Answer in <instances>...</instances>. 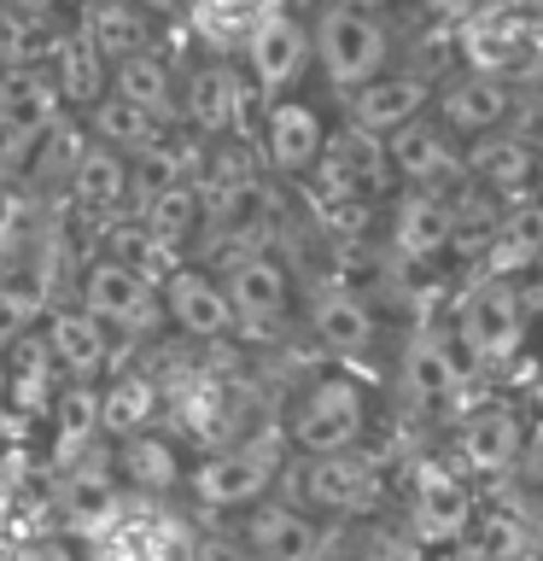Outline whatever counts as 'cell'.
Segmentation results:
<instances>
[{"instance_id": "cell-33", "label": "cell", "mask_w": 543, "mask_h": 561, "mask_svg": "<svg viewBox=\"0 0 543 561\" xmlns=\"http://www.w3.org/2000/svg\"><path fill=\"white\" fill-rule=\"evenodd\" d=\"M82 117V129H88V140L94 147H105V152H123V158H135V152H147L158 135H170L175 123H158L152 112H140V105H129L123 94H105L88 105V112H77Z\"/></svg>"}, {"instance_id": "cell-39", "label": "cell", "mask_w": 543, "mask_h": 561, "mask_svg": "<svg viewBox=\"0 0 543 561\" xmlns=\"http://www.w3.org/2000/svg\"><path fill=\"white\" fill-rule=\"evenodd\" d=\"M18 491H24V468L12 456H0V543H12V520H18Z\"/></svg>"}, {"instance_id": "cell-31", "label": "cell", "mask_w": 543, "mask_h": 561, "mask_svg": "<svg viewBox=\"0 0 543 561\" xmlns=\"http://www.w3.org/2000/svg\"><path fill=\"white\" fill-rule=\"evenodd\" d=\"M42 70L53 77V88H59V100H65V112H88L105 88H112V65L100 59L94 47L82 42L77 30H59L53 35V47H47V59H42Z\"/></svg>"}, {"instance_id": "cell-10", "label": "cell", "mask_w": 543, "mask_h": 561, "mask_svg": "<svg viewBox=\"0 0 543 561\" xmlns=\"http://www.w3.org/2000/svg\"><path fill=\"white\" fill-rule=\"evenodd\" d=\"M397 380H403V403H409L420 421L444 427V421H455V410H462L467 363H462V351H455V340H444L438 328H415L409 340H403Z\"/></svg>"}, {"instance_id": "cell-40", "label": "cell", "mask_w": 543, "mask_h": 561, "mask_svg": "<svg viewBox=\"0 0 543 561\" xmlns=\"http://www.w3.org/2000/svg\"><path fill=\"white\" fill-rule=\"evenodd\" d=\"M193 561H252V550L234 538V533H210L193 543Z\"/></svg>"}, {"instance_id": "cell-32", "label": "cell", "mask_w": 543, "mask_h": 561, "mask_svg": "<svg viewBox=\"0 0 543 561\" xmlns=\"http://www.w3.org/2000/svg\"><path fill=\"white\" fill-rule=\"evenodd\" d=\"M532 175H538V152L508 129L467 140V152H462V182L480 193H520Z\"/></svg>"}, {"instance_id": "cell-22", "label": "cell", "mask_w": 543, "mask_h": 561, "mask_svg": "<svg viewBox=\"0 0 543 561\" xmlns=\"http://www.w3.org/2000/svg\"><path fill=\"white\" fill-rule=\"evenodd\" d=\"M100 445H105L100 438V386L65 380L42 415V468H70L82 456H94Z\"/></svg>"}, {"instance_id": "cell-2", "label": "cell", "mask_w": 543, "mask_h": 561, "mask_svg": "<svg viewBox=\"0 0 543 561\" xmlns=\"http://www.w3.org/2000/svg\"><path fill=\"white\" fill-rule=\"evenodd\" d=\"M368 386L350 368H327L310 375L280 410V433H287L292 456H333V450H362L368 438Z\"/></svg>"}, {"instance_id": "cell-27", "label": "cell", "mask_w": 543, "mask_h": 561, "mask_svg": "<svg viewBox=\"0 0 543 561\" xmlns=\"http://www.w3.org/2000/svg\"><path fill=\"white\" fill-rule=\"evenodd\" d=\"M409 515H415V533L432 538V543L467 538V526H473V491H467V480L455 468L420 462L415 468V485H409Z\"/></svg>"}, {"instance_id": "cell-38", "label": "cell", "mask_w": 543, "mask_h": 561, "mask_svg": "<svg viewBox=\"0 0 543 561\" xmlns=\"http://www.w3.org/2000/svg\"><path fill=\"white\" fill-rule=\"evenodd\" d=\"M53 310V293L35 287V280H18V275H0V351H12L18 340L42 333Z\"/></svg>"}, {"instance_id": "cell-45", "label": "cell", "mask_w": 543, "mask_h": 561, "mask_svg": "<svg viewBox=\"0 0 543 561\" xmlns=\"http://www.w3.org/2000/svg\"><path fill=\"white\" fill-rule=\"evenodd\" d=\"M345 7H357V12H374V18H380L385 7H392V0H345Z\"/></svg>"}, {"instance_id": "cell-41", "label": "cell", "mask_w": 543, "mask_h": 561, "mask_svg": "<svg viewBox=\"0 0 543 561\" xmlns=\"http://www.w3.org/2000/svg\"><path fill=\"white\" fill-rule=\"evenodd\" d=\"M532 485H543V415H532V427H525V450H520V468Z\"/></svg>"}, {"instance_id": "cell-24", "label": "cell", "mask_w": 543, "mask_h": 561, "mask_svg": "<svg viewBox=\"0 0 543 561\" xmlns=\"http://www.w3.org/2000/svg\"><path fill=\"white\" fill-rule=\"evenodd\" d=\"M385 158H392V175L409 187H438L450 175H462V140H455L432 112H420L415 123L385 135Z\"/></svg>"}, {"instance_id": "cell-11", "label": "cell", "mask_w": 543, "mask_h": 561, "mask_svg": "<svg viewBox=\"0 0 543 561\" xmlns=\"http://www.w3.org/2000/svg\"><path fill=\"white\" fill-rule=\"evenodd\" d=\"M315 59V47H310V24L298 12H280L269 7L257 18V30L245 35V47H240V65H245V82L257 88V100L269 105V100H287L298 82H304V70Z\"/></svg>"}, {"instance_id": "cell-18", "label": "cell", "mask_w": 543, "mask_h": 561, "mask_svg": "<svg viewBox=\"0 0 543 561\" xmlns=\"http://www.w3.org/2000/svg\"><path fill=\"white\" fill-rule=\"evenodd\" d=\"M432 100H438V123L455 135V140H480V135H497L502 123H515V88H508L502 70H485V65H473V70H455V77L444 88H432Z\"/></svg>"}, {"instance_id": "cell-48", "label": "cell", "mask_w": 543, "mask_h": 561, "mask_svg": "<svg viewBox=\"0 0 543 561\" xmlns=\"http://www.w3.org/2000/svg\"><path fill=\"white\" fill-rule=\"evenodd\" d=\"M0 421H7V415H0Z\"/></svg>"}, {"instance_id": "cell-8", "label": "cell", "mask_w": 543, "mask_h": 561, "mask_svg": "<svg viewBox=\"0 0 543 561\" xmlns=\"http://www.w3.org/2000/svg\"><path fill=\"white\" fill-rule=\"evenodd\" d=\"M158 298H164V333L187 345H228L240 340L234 305H228V287L210 263H175V270L158 280Z\"/></svg>"}, {"instance_id": "cell-5", "label": "cell", "mask_w": 543, "mask_h": 561, "mask_svg": "<svg viewBox=\"0 0 543 561\" xmlns=\"http://www.w3.org/2000/svg\"><path fill=\"white\" fill-rule=\"evenodd\" d=\"M252 100H257V88L245 82V70L234 59H222V53H205V59L182 65L175 123H182L187 135H199L205 147H217V140H234L245 129Z\"/></svg>"}, {"instance_id": "cell-47", "label": "cell", "mask_w": 543, "mask_h": 561, "mask_svg": "<svg viewBox=\"0 0 543 561\" xmlns=\"http://www.w3.org/2000/svg\"><path fill=\"white\" fill-rule=\"evenodd\" d=\"M182 7H187V0H182Z\"/></svg>"}, {"instance_id": "cell-15", "label": "cell", "mask_w": 543, "mask_h": 561, "mask_svg": "<svg viewBox=\"0 0 543 561\" xmlns=\"http://www.w3.org/2000/svg\"><path fill=\"white\" fill-rule=\"evenodd\" d=\"M105 456H112L117 480L135 503H164V497H182L187 491L193 456L182 450V438H175L170 427L129 433V438H117V445H105Z\"/></svg>"}, {"instance_id": "cell-9", "label": "cell", "mask_w": 543, "mask_h": 561, "mask_svg": "<svg viewBox=\"0 0 543 561\" xmlns=\"http://www.w3.org/2000/svg\"><path fill=\"white\" fill-rule=\"evenodd\" d=\"M234 538L252 550V561H327L339 543V526L275 491L234 520Z\"/></svg>"}, {"instance_id": "cell-21", "label": "cell", "mask_w": 543, "mask_h": 561, "mask_svg": "<svg viewBox=\"0 0 543 561\" xmlns=\"http://www.w3.org/2000/svg\"><path fill=\"white\" fill-rule=\"evenodd\" d=\"M385 240H392V252L403 263L444 257L450 245L462 240V222H455V193H444V187H409L403 199H392Z\"/></svg>"}, {"instance_id": "cell-30", "label": "cell", "mask_w": 543, "mask_h": 561, "mask_svg": "<svg viewBox=\"0 0 543 561\" xmlns=\"http://www.w3.org/2000/svg\"><path fill=\"white\" fill-rule=\"evenodd\" d=\"M543 263V199H515L485 234V280H508Z\"/></svg>"}, {"instance_id": "cell-43", "label": "cell", "mask_w": 543, "mask_h": 561, "mask_svg": "<svg viewBox=\"0 0 543 561\" xmlns=\"http://www.w3.org/2000/svg\"><path fill=\"white\" fill-rule=\"evenodd\" d=\"M427 7H432L438 18H467L473 7H480V0H427Z\"/></svg>"}, {"instance_id": "cell-28", "label": "cell", "mask_w": 543, "mask_h": 561, "mask_svg": "<svg viewBox=\"0 0 543 561\" xmlns=\"http://www.w3.org/2000/svg\"><path fill=\"white\" fill-rule=\"evenodd\" d=\"M65 199L70 210H77L82 222H112V217H129L135 210V187H129V158L123 152H105L88 140V152H82V164L70 170V182H65Z\"/></svg>"}, {"instance_id": "cell-19", "label": "cell", "mask_w": 543, "mask_h": 561, "mask_svg": "<svg viewBox=\"0 0 543 561\" xmlns=\"http://www.w3.org/2000/svg\"><path fill=\"white\" fill-rule=\"evenodd\" d=\"M322 187L333 193L339 205H368V199H385L392 193V158H385V140L368 135V129H333L327 135V158H322Z\"/></svg>"}, {"instance_id": "cell-12", "label": "cell", "mask_w": 543, "mask_h": 561, "mask_svg": "<svg viewBox=\"0 0 543 561\" xmlns=\"http://www.w3.org/2000/svg\"><path fill=\"white\" fill-rule=\"evenodd\" d=\"M525 316L515 305V293L502 287V280H473L462 293V305H455V351H462V363H508L515 351L525 345Z\"/></svg>"}, {"instance_id": "cell-23", "label": "cell", "mask_w": 543, "mask_h": 561, "mask_svg": "<svg viewBox=\"0 0 543 561\" xmlns=\"http://www.w3.org/2000/svg\"><path fill=\"white\" fill-rule=\"evenodd\" d=\"M70 30H77L105 65H123V59H135V53L164 47L158 42L164 24L147 18L140 7H129V0H70Z\"/></svg>"}, {"instance_id": "cell-7", "label": "cell", "mask_w": 543, "mask_h": 561, "mask_svg": "<svg viewBox=\"0 0 543 561\" xmlns=\"http://www.w3.org/2000/svg\"><path fill=\"white\" fill-rule=\"evenodd\" d=\"M385 491V468L368 450H333V456H298L292 473V503H304L322 520H350L368 515Z\"/></svg>"}, {"instance_id": "cell-26", "label": "cell", "mask_w": 543, "mask_h": 561, "mask_svg": "<svg viewBox=\"0 0 543 561\" xmlns=\"http://www.w3.org/2000/svg\"><path fill=\"white\" fill-rule=\"evenodd\" d=\"M164 421V380L140 363H117L112 375L100 380V438L117 445L129 433H147Z\"/></svg>"}, {"instance_id": "cell-44", "label": "cell", "mask_w": 543, "mask_h": 561, "mask_svg": "<svg viewBox=\"0 0 543 561\" xmlns=\"http://www.w3.org/2000/svg\"><path fill=\"white\" fill-rule=\"evenodd\" d=\"M275 7H280V12H298V18H304V12L315 18V12L327 7V0H275Z\"/></svg>"}, {"instance_id": "cell-14", "label": "cell", "mask_w": 543, "mask_h": 561, "mask_svg": "<svg viewBox=\"0 0 543 561\" xmlns=\"http://www.w3.org/2000/svg\"><path fill=\"white\" fill-rule=\"evenodd\" d=\"M327 117L315 112L310 100H269L263 105V123H257V152L280 182H304V175L322 170L327 158Z\"/></svg>"}, {"instance_id": "cell-20", "label": "cell", "mask_w": 543, "mask_h": 561, "mask_svg": "<svg viewBox=\"0 0 543 561\" xmlns=\"http://www.w3.org/2000/svg\"><path fill=\"white\" fill-rule=\"evenodd\" d=\"M525 427H532V415H525L515 398L473 403V410L455 421V456H462L473 473H515L520 450H525Z\"/></svg>"}, {"instance_id": "cell-6", "label": "cell", "mask_w": 543, "mask_h": 561, "mask_svg": "<svg viewBox=\"0 0 543 561\" xmlns=\"http://www.w3.org/2000/svg\"><path fill=\"white\" fill-rule=\"evenodd\" d=\"M222 287H228V305H234V322H240V340H280L298 310V275L280 252H234L222 263Z\"/></svg>"}, {"instance_id": "cell-13", "label": "cell", "mask_w": 543, "mask_h": 561, "mask_svg": "<svg viewBox=\"0 0 543 561\" xmlns=\"http://www.w3.org/2000/svg\"><path fill=\"white\" fill-rule=\"evenodd\" d=\"M65 117V100L42 65H0V175Z\"/></svg>"}, {"instance_id": "cell-36", "label": "cell", "mask_w": 543, "mask_h": 561, "mask_svg": "<svg viewBox=\"0 0 543 561\" xmlns=\"http://www.w3.org/2000/svg\"><path fill=\"white\" fill-rule=\"evenodd\" d=\"M135 217L147 222V234L164 245L175 263H187L193 240L205 234V205H199V187H193V182L158 193V199H147V205H135Z\"/></svg>"}, {"instance_id": "cell-37", "label": "cell", "mask_w": 543, "mask_h": 561, "mask_svg": "<svg viewBox=\"0 0 543 561\" xmlns=\"http://www.w3.org/2000/svg\"><path fill=\"white\" fill-rule=\"evenodd\" d=\"M275 0H187L182 18H187V30L199 35V47L205 53H240L245 47V35L257 30V18L269 12Z\"/></svg>"}, {"instance_id": "cell-1", "label": "cell", "mask_w": 543, "mask_h": 561, "mask_svg": "<svg viewBox=\"0 0 543 561\" xmlns=\"http://www.w3.org/2000/svg\"><path fill=\"white\" fill-rule=\"evenodd\" d=\"M287 433L280 421H263L252 433H234L222 438L217 450H199L187 468V491L182 497L199 508V515H245L252 503L275 497L280 473H287Z\"/></svg>"}, {"instance_id": "cell-42", "label": "cell", "mask_w": 543, "mask_h": 561, "mask_svg": "<svg viewBox=\"0 0 543 561\" xmlns=\"http://www.w3.org/2000/svg\"><path fill=\"white\" fill-rule=\"evenodd\" d=\"M129 7H140L147 18H158V24H175V18H182V0H129Z\"/></svg>"}, {"instance_id": "cell-4", "label": "cell", "mask_w": 543, "mask_h": 561, "mask_svg": "<svg viewBox=\"0 0 543 561\" xmlns=\"http://www.w3.org/2000/svg\"><path fill=\"white\" fill-rule=\"evenodd\" d=\"M310 47H315L322 77L333 88H345V94H357L362 82L385 77L392 30H385L374 12H357V7H345V0H327V7L310 18Z\"/></svg>"}, {"instance_id": "cell-34", "label": "cell", "mask_w": 543, "mask_h": 561, "mask_svg": "<svg viewBox=\"0 0 543 561\" xmlns=\"http://www.w3.org/2000/svg\"><path fill=\"white\" fill-rule=\"evenodd\" d=\"M82 152H88V129H82L77 112H65L47 135H35V147L12 164V182H24V187H59L65 193L70 170L82 164Z\"/></svg>"}, {"instance_id": "cell-35", "label": "cell", "mask_w": 543, "mask_h": 561, "mask_svg": "<svg viewBox=\"0 0 543 561\" xmlns=\"http://www.w3.org/2000/svg\"><path fill=\"white\" fill-rule=\"evenodd\" d=\"M112 94H123L140 112H152L158 123H175V94H182V70L164 59V47L135 53V59L112 65ZM182 129V123H175Z\"/></svg>"}, {"instance_id": "cell-46", "label": "cell", "mask_w": 543, "mask_h": 561, "mask_svg": "<svg viewBox=\"0 0 543 561\" xmlns=\"http://www.w3.org/2000/svg\"><path fill=\"white\" fill-rule=\"evenodd\" d=\"M520 561H538V556H520Z\"/></svg>"}, {"instance_id": "cell-17", "label": "cell", "mask_w": 543, "mask_h": 561, "mask_svg": "<svg viewBox=\"0 0 543 561\" xmlns=\"http://www.w3.org/2000/svg\"><path fill=\"white\" fill-rule=\"evenodd\" d=\"M42 340H47V357H53V368H59V380H88V386H100V380L123 363V345L77 305V298H65V305L47 310Z\"/></svg>"}, {"instance_id": "cell-25", "label": "cell", "mask_w": 543, "mask_h": 561, "mask_svg": "<svg viewBox=\"0 0 543 561\" xmlns=\"http://www.w3.org/2000/svg\"><path fill=\"white\" fill-rule=\"evenodd\" d=\"M59 368L47 357V340L30 333L18 340L12 351H0V415L7 421H24V427H42L53 392H59Z\"/></svg>"}, {"instance_id": "cell-29", "label": "cell", "mask_w": 543, "mask_h": 561, "mask_svg": "<svg viewBox=\"0 0 543 561\" xmlns=\"http://www.w3.org/2000/svg\"><path fill=\"white\" fill-rule=\"evenodd\" d=\"M350 100V129H368V135H392L403 129V123H415L420 112L432 105V82L420 77V70H385V77L374 82H362L357 94H345Z\"/></svg>"}, {"instance_id": "cell-16", "label": "cell", "mask_w": 543, "mask_h": 561, "mask_svg": "<svg viewBox=\"0 0 543 561\" xmlns=\"http://www.w3.org/2000/svg\"><path fill=\"white\" fill-rule=\"evenodd\" d=\"M304 328L333 363H362L368 351L380 345L374 305H368L357 287H345V280H322V287L304 298Z\"/></svg>"}, {"instance_id": "cell-3", "label": "cell", "mask_w": 543, "mask_h": 561, "mask_svg": "<svg viewBox=\"0 0 543 561\" xmlns=\"http://www.w3.org/2000/svg\"><path fill=\"white\" fill-rule=\"evenodd\" d=\"M77 305L94 316V322L112 333V340L129 351L140 340H158L164 333V298H158V275L129 270L117 257H88L77 270Z\"/></svg>"}]
</instances>
